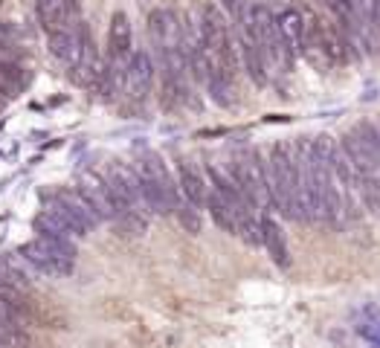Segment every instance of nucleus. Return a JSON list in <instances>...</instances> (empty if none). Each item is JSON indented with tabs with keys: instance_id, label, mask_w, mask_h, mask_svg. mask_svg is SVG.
<instances>
[{
	"instance_id": "obj_20",
	"label": "nucleus",
	"mask_w": 380,
	"mask_h": 348,
	"mask_svg": "<svg viewBox=\"0 0 380 348\" xmlns=\"http://www.w3.org/2000/svg\"><path fill=\"white\" fill-rule=\"evenodd\" d=\"M0 61L4 64H18L21 61V53L15 50L12 41H0Z\"/></svg>"
},
{
	"instance_id": "obj_5",
	"label": "nucleus",
	"mask_w": 380,
	"mask_h": 348,
	"mask_svg": "<svg viewBox=\"0 0 380 348\" xmlns=\"http://www.w3.org/2000/svg\"><path fill=\"white\" fill-rule=\"evenodd\" d=\"M154 58L148 50H134L128 67L122 73V96L128 102H145L154 84Z\"/></svg>"
},
{
	"instance_id": "obj_3",
	"label": "nucleus",
	"mask_w": 380,
	"mask_h": 348,
	"mask_svg": "<svg viewBox=\"0 0 380 348\" xmlns=\"http://www.w3.org/2000/svg\"><path fill=\"white\" fill-rule=\"evenodd\" d=\"M44 209L53 212L58 221H64L76 238H84V235H91V230L96 227V218L88 212V206H84L78 200L76 192H50L44 195Z\"/></svg>"
},
{
	"instance_id": "obj_14",
	"label": "nucleus",
	"mask_w": 380,
	"mask_h": 348,
	"mask_svg": "<svg viewBox=\"0 0 380 348\" xmlns=\"http://www.w3.org/2000/svg\"><path fill=\"white\" fill-rule=\"evenodd\" d=\"M203 209H206L209 215H212V221H215L218 230L235 235V230H238V215L232 212V206H230L221 195H215L212 189H209V198H206V206H203Z\"/></svg>"
},
{
	"instance_id": "obj_17",
	"label": "nucleus",
	"mask_w": 380,
	"mask_h": 348,
	"mask_svg": "<svg viewBox=\"0 0 380 348\" xmlns=\"http://www.w3.org/2000/svg\"><path fill=\"white\" fill-rule=\"evenodd\" d=\"M172 215H178V221H180V227H183L186 232H192V235H197V232H200L203 218H200V209H195L192 203L180 200V203H178V209H175Z\"/></svg>"
},
{
	"instance_id": "obj_2",
	"label": "nucleus",
	"mask_w": 380,
	"mask_h": 348,
	"mask_svg": "<svg viewBox=\"0 0 380 348\" xmlns=\"http://www.w3.org/2000/svg\"><path fill=\"white\" fill-rule=\"evenodd\" d=\"M230 178L232 183L238 186V192L247 198V203L252 209H262V206H270L267 203V189H265V157L259 151H238L232 160H230Z\"/></svg>"
},
{
	"instance_id": "obj_23",
	"label": "nucleus",
	"mask_w": 380,
	"mask_h": 348,
	"mask_svg": "<svg viewBox=\"0 0 380 348\" xmlns=\"http://www.w3.org/2000/svg\"><path fill=\"white\" fill-rule=\"evenodd\" d=\"M238 4H241V0H221V6H224L230 15H235V12H238Z\"/></svg>"
},
{
	"instance_id": "obj_19",
	"label": "nucleus",
	"mask_w": 380,
	"mask_h": 348,
	"mask_svg": "<svg viewBox=\"0 0 380 348\" xmlns=\"http://www.w3.org/2000/svg\"><path fill=\"white\" fill-rule=\"evenodd\" d=\"M26 345H29L26 331L0 322V348H26Z\"/></svg>"
},
{
	"instance_id": "obj_25",
	"label": "nucleus",
	"mask_w": 380,
	"mask_h": 348,
	"mask_svg": "<svg viewBox=\"0 0 380 348\" xmlns=\"http://www.w3.org/2000/svg\"><path fill=\"white\" fill-rule=\"evenodd\" d=\"M377 128H380V125H377Z\"/></svg>"
},
{
	"instance_id": "obj_10",
	"label": "nucleus",
	"mask_w": 380,
	"mask_h": 348,
	"mask_svg": "<svg viewBox=\"0 0 380 348\" xmlns=\"http://www.w3.org/2000/svg\"><path fill=\"white\" fill-rule=\"evenodd\" d=\"M178 189H180V198L186 203H192L195 209H203L206 206V198H209V183L203 178V171L197 163L180 157L178 160Z\"/></svg>"
},
{
	"instance_id": "obj_11",
	"label": "nucleus",
	"mask_w": 380,
	"mask_h": 348,
	"mask_svg": "<svg viewBox=\"0 0 380 348\" xmlns=\"http://www.w3.org/2000/svg\"><path fill=\"white\" fill-rule=\"evenodd\" d=\"M259 235H262V247L267 250L270 261L279 267V270H287L290 267V247H287V235L282 230V224L267 212L259 218Z\"/></svg>"
},
{
	"instance_id": "obj_7",
	"label": "nucleus",
	"mask_w": 380,
	"mask_h": 348,
	"mask_svg": "<svg viewBox=\"0 0 380 348\" xmlns=\"http://www.w3.org/2000/svg\"><path fill=\"white\" fill-rule=\"evenodd\" d=\"M35 15H38V24L47 32L76 29L84 21L78 0H35Z\"/></svg>"
},
{
	"instance_id": "obj_13",
	"label": "nucleus",
	"mask_w": 380,
	"mask_h": 348,
	"mask_svg": "<svg viewBox=\"0 0 380 348\" xmlns=\"http://www.w3.org/2000/svg\"><path fill=\"white\" fill-rule=\"evenodd\" d=\"M276 24H279V35H282V44H284V53L293 61L302 58V38H305L302 12L299 9H282L276 15Z\"/></svg>"
},
{
	"instance_id": "obj_9",
	"label": "nucleus",
	"mask_w": 380,
	"mask_h": 348,
	"mask_svg": "<svg viewBox=\"0 0 380 348\" xmlns=\"http://www.w3.org/2000/svg\"><path fill=\"white\" fill-rule=\"evenodd\" d=\"M76 195L78 200L88 206V212L96 218V224L102 221H116V212L111 206V198H108V189H105V180L99 174H88V178H81L78 186H76Z\"/></svg>"
},
{
	"instance_id": "obj_12",
	"label": "nucleus",
	"mask_w": 380,
	"mask_h": 348,
	"mask_svg": "<svg viewBox=\"0 0 380 348\" xmlns=\"http://www.w3.org/2000/svg\"><path fill=\"white\" fill-rule=\"evenodd\" d=\"M337 145H340V151L346 154V160L351 163V168H354L357 174H377V171H380V163H377L374 151L366 145V140H363V134H360L357 128L346 130L343 140L337 143Z\"/></svg>"
},
{
	"instance_id": "obj_16",
	"label": "nucleus",
	"mask_w": 380,
	"mask_h": 348,
	"mask_svg": "<svg viewBox=\"0 0 380 348\" xmlns=\"http://www.w3.org/2000/svg\"><path fill=\"white\" fill-rule=\"evenodd\" d=\"M360 200L374 218H380V174H360Z\"/></svg>"
},
{
	"instance_id": "obj_8",
	"label": "nucleus",
	"mask_w": 380,
	"mask_h": 348,
	"mask_svg": "<svg viewBox=\"0 0 380 348\" xmlns=\"http://www.w3.org/2000/svg\"><path fill=\"white\" fill-rule=\"evenodd\" d=\"M18 255L26 261V265H29L32 270L44 273V276H70V273L76 270V261L61 258L58 252L47 250L41 241H29V244H24V247L18 250Z\"/></svg>"
},
{
	"instance_id": "obj_18",
	"label": "nucleus",
	"mask_w": 380,
	"mask_h": 348,
	"mask_svg": "<svg viewBox=\"0 0 380 348\" xmlns=\"http://www.w3.org/2000/svg\"><path fill=\"white\" fill-rule=\"evenodd\" d=\"M0 322H6V325H12V328L26 331L29 317H26L24 308H18V304H12V302H6V299H0Z\"/></svg>"
},
{
	"instance_id": "obj_1",
	"label": "nucleus",
	"mask_w": 380,
	"mask_h": 348,
	"mask_svg": "<svg viewBox=\"0 0 380 348\" xmlns=\"http://www.w3.org/2000/svg\"><path fill=\"white\" fill-rule=\"evenodd\" d=\"M265 189L267 203L293 221L297 212V189H299V163H297V145L293 143H276L270 148V157L265 160Z\"/></svg>"
},
{
	"instance_id": "obj_24",
	"label": "nucleus",
	"mask_w": 380,
	"mask_h": 348,
	"mask_svg": "<svg viewBox=\"0 0 380 348\" xmlns=\"http://www.w3.org/2000/svg\"><path fill=\"white\" fill-rule=\"evenodd\" d=\"M140 4H145V0H140Z\"/></svg>"
},
{
	"instance_id": "obj_21",
	"label": "nucleus",
	"mask_w": 380,
	"mask_h": 348,
	"mask_svg": "<svg viewBox=\"0 0 380 348\" xmlns=\"http://www.w3.org/2000/svg\"><path fill=\"white\" fill-rule=\"evenodd\" d=\"M319 4L331 12V21H340L346 15V0H319Z\"/></svg>"
},
{
	"instance_id": "obj_4",
	"label": "nucleus",
	"mask_w": 380,
	"mask_h": 348,
	"mask_svg": "<svg viewBox=\"0 0 380 348\" xmlns=\"http://www.w3.org/2000/svg\"><path fill=\"white\" fill-rule=\"evenodd\" d=\"M70 67V78L78 84V87H93L96 78H99V67H102V56L96 50V41H93V32L88 24H78V47H76V56L73 61L67 64Z\"/></svg>"
},
{
	"instance_id": "obj_6",
	"label": "nucleus",
	"mask_w": 380,
	"mask_h": 348,
	"mask_svg": "<svg viewBox=\"0 0 380 348\" xmlns=\"http://www.w3.org/2000/svg\"><path fill=\"white\" fill-rule=\"evenodd\" d=\"M131 56H134V29H131V21H128V15H125V12H116L111 18V26H108V56H105V61L113 70L125 73Z\"/></svg>"
},
{
	"instance_id": "obj_22",
	"label": "nucleus",
	"mask_w": 380,
	"mask_h": 348,
	"mask_svg": "<svg viewBox=\"0 0 380 348\" xmlns=\"http://www.w3.org/2000/svg\"><path fill=\"white\" fill-rule=\"evenodd\" d=\"M18 35V26L9 21H0V41H12Z\"/></svg>"
},
{
	"instance_id": "obj_15",
	"label": "nucleus",
	"mask_w": 380,
	"mask_h": 348,
	"mask_svg": "<svg viewBox=\"0 0 380 348\" xmlns=\"http://www.w3.org/2000/svg\"><path fill=\"white\" fill-rule=\"evenodd\" d=\"M76 47H78V26L76 29H61V32H47V50L58 61L70 64L73 56H76Z\"/></svg>"
}]
</instances>
